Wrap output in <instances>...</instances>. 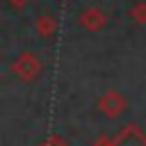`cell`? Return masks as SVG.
I'll list each match as a JSON object with an SVG mask.
<instances>
[{
  "label": "cell",
  "instance_id": "cell-1",
  "mask_svg": "<svg viewBox=\"0 0 146 146\" xmlns=\"http://www.w3.org/2000/svg\"><path fill=\"white\" fill-rule=\"evenodd\" d=\"M41 71H43V64H41V59L34 55V52H21L14 62H11V73L21 80V82H34V80H39V75H41Z\"/></svg>",
  "mask_w": 146,
  "mask_h": 146
},
{
  "label": "cell",
  "instance_id": "cell-2",
  "mask_svg": "<svg viewBox=\"0 0 146 146\" xmlns=\"http://www.w3.org/2000/svg\"><path fill=\"white\" fill-rule=\"evenodd\" d=\"M96 105H98L100 114L107 116V119H119L121 114L128 112V100H125V96L119 94V91H114V89L107 91V94H103Z\"/></svg>",
  "mask_w": 146,
  "mask_h": 146
},
{
  "label": "cell",
  "instance_id": "cell-3",
  "mask_svg": "<svg viewBox=\"0 0 146 146\" xmlns=\"http://www.w3.org/2000/svg\"><path fill=\"white\" fill-rule=\"evenodd\" d=\"M78 23H80V27H84L87 32H98V30H103V27L107 25V14H105L103 9H98V7H89V9L80 11Z\"/></svg>",
  "mask_w": 146,
  "mask_h": 146
},
{
  "label": "cell",
  "instance_id": "cell-4",
  "mask_svg": "<svg viewBox=\"0 0 146 146\" xmlns=\"http://www.w3.org/2000/svg\"><path fill=\"white\" fill-rule=\"evenodd\" d=\"M36 34L41 39H52L57 34V21L52 16H39L36 18Z\"/></svg>",
  "mask_w": 146,
  "mask_h": 146
},
{
  "label": "cell",
  "instance_id": "cell-5",
  "mask_svg": "<svg viewBox=\"0 0 146 146\" xmlns=\"http://www.w3.org/2000/svg\"><path fill=\"white\" fill-rule=\"evenodd\" d=\"M130 18L137 25H146V2H135L130 9Z\"/></svg>",
  "mask_w": 146,
  "mask_h": 146
},
{
  "label": "cell",
  "instance_id": "cell-6",
  "mask_svg": "<svg viewBox=\"0 0 146 146\" xmlns=\"http://www.w3.org/2000/svg\"><path fill=\"white\" fill-rule=\"evenodd\" d=\"M39 146H68V141L62 139V137H57V135H52V137H48L46 141H41Z\"/></svg>",
  "mask_w": 146,
  "mask_h": 146
},
{
  "label": "cell",
  "instance_id": "cell-7",
  "mask_svg": "<svg viewBox=\"0 0 146 146\" xmlns=\"http://www.w3.org/2000/svg\"><path fill=\"white\" fill-rule=\"evenodd\" d=\"M7 2H9L14 9H23V7H27V2H30V0H7Z\"/></svg>",
  "mask_w": 146,
  "mask_h": 146
}]
</instances>
